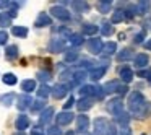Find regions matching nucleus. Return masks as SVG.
<instances>
[{"instance_id":"1","label":"nucleus","mask_w":151,"mask_h":135,"mask_svg":"<svg viewBox=\"0 0 151 135\" xmlns=\"http://www.w3.org/2000/svg\"><path fill=\"white\" fill-rule=\"evenodd\" d=\"M127 104H128V109H130L133 114H141V109L145 108V98H143V95H141L140 91H133L130 96H128V101H127Z\"/></svg>"},{"instance_id":"2","label":"nucleus","mask_w":151,"mask_h":135,"mask_svg":"<svg viewBox=\"0 0 151 135\" xmlns=\"http://www.w3.org/2000/svg\"><path fill=\"white\" fill-rule=\"evenodd\" d=\"M86 47L91 54H99L102 52V47H104V43H102L99 38H91V39L86 41Z\"/></svg>"},{"instance_id":"3","label":"nucleus","mask_w":151,"mask_h":135,"mask_svg":"<svg viewBox=\"0 0 151 135\" xmlns=\"http://www.w3.org/2000/svg\"><path fill=\"white\" fill-rule=\"evenodd\" d=\"M107 111L111 114L119 116L120 112H124V103H122V98H114L107 103Z\"/></svg>"},{"instance_id":"4","label":"nucleus","mask_w":151,"mask_h":135,"mask_svg":"<svg viewBox=\"0 0 151 135\" xmlns=\"http://www.w3.org/2000/svg\"><path fill=\"white\" fill-rule=\"evenodd\" d=\"M50 15H54V17L60 21H68L70 20V12L63 7H57V5L50 8Z\"/></svg>"},{"instance_id":"5","label":"nucleus","mask_w":151,"mask_h":135,"mask_svg":"<svg viewBox=\"0 0 151 135\" xmlns=\"http://www.w3.org/2000/svg\"><path fill=\"white\" fill-rule=\"evenodd\" d=\"M65 46H67V44H65V41H63L62 38H57V39L54 38V39L49 41V46H47V47H49V51L52 54H57V52L65 51Z\"/></svg>"},{"instance_id":"6","label":"nucleus","mask_w":151,"mask_h":135,"mask_svg":"<svg viewBox=\"0 0 151 135\" xmlns=\"http://www.w3.org/2000/svg\"><path fill=\"white\" fill-rule=\"evenodd\" d=\"M31 104H33V99H31L29 95H20L17 99V106L20 111H24V109H31Z\"/></svg>"},{"instance_id":"7","label":"nucleus","mask_w":151,"mask_h":135,"mask_svg":"<svg viewBox=\"0 0 151 135\" xmlns=\"http://www.w3.org/2000/svg\"><path fill=\"white\" fill-rule=\"evenodd\" d=\"M73 119H75L73 112L63 111V112H59V114H57V124H59V125H68Z\"/></svg>"},{"instance_id":"8","label":"nucleus","mask_w":151,"mask_h":135,"mask_svg":"<svg viewBox=\"0 0 151 135\" xmlns=\"http://www.w3.org/2000/svg\"><path fill=\"white\" fill-rule=\"evenodd\" d=\"M107 129H109V124H107V121H106V119L98 117V119L94 121V130H96V134H99V135H106Z\"/></svg>"},{"instance_id":"9","label":"nucleus","mask_w":151,"mask_h":135,"mask_svg":"<svg viewBox=\"0 0 151 135\" xmlns=\"http://www.w3.org/2000/svg\"><path fill=\"white\" fill-rule=\"evenodd\" d=\"M67 93H68V90H67V86L63 85V83H59V85H55L52 88V96L55 99H62L67 96Z\"/></svg>"},{"instance_id":"10","label":"nucleus","mask_w":151,"mask_h":135,"mask_svg":"<svg viewBox=\"0 0 151 135\" xmlns=\"http://www.w3.org/2000/svg\"><path fill=\"white\" fill-rule=\"evenodd\" d=\"M76 132H86L88 130V125H89V119L88 116H78L76 117Z\"/></svg>"},{"instance_id":"11","label":"nucleus","mask_w":151,"mask_h":135,"mask_svg":"<svg viewBox=\"0 0 151 135\" xmlns=\"http://www.w3.org/2000/svg\"><path fill=\"white\" fill-rule=\"evenodd\" d=\"M50 17L47 13H39L37 15V18H36V21H34V26L36 28H42V26H49L50 25Z\"/></svg>"},{"instance_id":"12","label":"nucleus","mask_w":151,"mask_h":135,"mask_svg":"<svg viewBox=\"0 0 151 135\" xmlns=\"http://www.w3.org/2000/svg\"><path fill=\"white\" fill-rule=\"evenodd\" d=\"M15 127L18 129V130H24V129L29 127V119H28V116L21 114L17 117V121H15Z\"/></svg>"},{"instance_id":"13","label":"nucleus","mask_w":151,"mask_h":135,"mask_svg":"<svg viewBox=\"0 0 151 135\" xmlns=\"http://www.w3.org/2000/svg\"><path fill=\"white\" fill-rule=\"evenodd\" d=\"M96 8H98L99 13L106 15V13H109V12H111V8H112V2H109V0H102V2H98Z\"/></svg>"},{"instance_id":"14","label":"nucleus","mask_w":151,"mask_h":135,"mask_svg":"<svg viewBox=\"0 0 151 135\" xmlns=\"http://www.w3.org/2000/svg\"><path fill=\"white\" fill-rule=\"evenodd\" d=\"M106 67H96V69H93L91 70V73H89V78L93 80V82H98L101 77H104V73H106Z\"/></svg>"},{"instance_id":"15","label":"nucleus","mask_w":151,"mask_h":135,"mask_svg":"<svg viewBox=\"0 0 151 135\" xmlns=\"http://www.w3.org/2000/svg\"><path fill=\"white\" fill-rule=\"evenodd\" d=\"M102 88H104V93H106V95H114V93H117L119 82H117V80H111V82L106 83Z\"/></svg>"},{"instance_id":"16","label":"nucleus","mask_w":151,"mask_h":135,"mask_svg":"<svg viewBox=\"0 0 151 135\" xmlns=\"http://www.w3.org/2000/svg\"><path fill=\"white\" fill-rule=\"evenodd\" d=\"M93 103H94L93 98H81L78 103H76V106H78L80 111H88V109H91Z\"/></svg>"},{"instance_id":"17","label":"nucleus","mask_w":151,"mask_h":135,"mask_svg":"<svg viewBox=\"0 0 151 135\" xmlns=\"http://www.w3.org/2000/svg\"><path fill=\"white\" fill-rule=\"evenodd\" d=\"M120 78L125 82V85H127V83H130L132 80H133V72H132V69H128V67H122Z\"/></svg>"},{"instance_id":"18","label":"nucleus","mask_w":151,"mask_h":135,"mask_svg":"<svg viewBox=\"0 0 151 135\" xmlns=\"http://www.w3.org/2000/svg\"><path fill=\"white\" fill-rule=\"evenodd\" d=\"M148 62H150V57H148L146 54H138V56L135 57V65H137L138 69H143V67H146Z\"/></svg>"},{"instance_id":"19","label":"nucleus","mask_w":151,"mask_h":135,"mask_svg":"<svg viewBox=\"0 0 151 135\" xmlns=\"http://www.w3.org/2000/svg\"><path fill=\"white\" fill-rule=\"evenodd\" d=\"M5 57H7L8 60H15L18 57V46H8L7 49H5Z\"/></svg>"},{"instance_id":"20","label":"nucleus","mask_w":151,"mask_h":135,"mask_svg":"<svg viewBox=\"0 0 151 135\" xmlns=\"http://www.w3.org/2000/svg\"><path fill=\"white\" fill-rule=\"evenodd\" d=\"M21 90H23L24 93H31L36 90V82L34 80H23L21 82Z\"/></svg>"},{"instance_id":"21","label":"nucleus","mask_w":151,"mask_h":135,"mask_svg":"<svg viewBox=\"0 0 151 135\" xmlns=\"http://www.w3.org/2000/svg\"><path fill=\"white\" fill-rule=\"evenodd\" d=\"M54 116V108H46L41 112V124H47Z\"/></svg>"},{"instance_id":"22","label":"nucleus","mask_w":151,"mask_h":135,"mask_svg":"<svg viewBox=\"0 0 151 135\" xmlns=\"http://www.w3.org/2000/svg\"><path fill=\"white\" fill-rule=\"evenodd\" d=\"M115 51H117V43H104V47H102V54L104 56H111V54H114Z\"/></svg>"},{"instance_id":"23","label":"nucleus","mask_w":151,"mask_h":135,"mask_svg":"<svg viewBox=\"0 0 151 135\" xmlns=\"http://www.w3.org/2000/svg\"><path fill=\"white\" fill-rule=\"evenodd\" d=\"M132 56H133V51H132L130 47H127V49H122L120 52H119L117 60H120V62H124V60H130Z\"/></svg>"},{"instance_id":"24","label":"nucleus","mask_w":151,"mask_h":135,"mask_svg":"<svg viewBox=\"0 0 151 135\" xmlns=\"http://www.w3.org/2000/svg\"><path fill=\"white\" fill-rule=\"evenodd\" d=\"M12 34L17 38H26L28 36V28L24 26H13L12 28Z\"/></svg>"},{"instance_id":"25","label":"nucleus","mask_w":151,"mask_h":135,"mask_svg":"<svg viewBox=\"0 0 151 135\" xmlns=\"http://www.w3.org/2000/svg\"><path fill=\"white\" fill-rule=\"evenodd\" d=\"M42 109H46V99H36V101H33V104H31V112H39V111H42Z\"/></svg>"},{"instance_id":"26","label":"nucleus","mask_w":151,"mask_h":135,"mask_svg":"<svg viewBox=\"0 0 151 135\" xmlns=\"http://www.w3.org/2000/svg\"><path fill=\"white\" fill-rule=\"evenodd\" d=\"M2 82H4L5 85L13 86V85H17L18 78H17V75H15V73H5V75L2 77Z\"/></svg>"},{"instance_id":"27","label":"nucleus","mask_w":151,"mask_h":135,"mask_svg":"<svg viewBox=\"0 0 151 135\" xmlns=\"http://www.w3.org/2000/svg\"><path fill=\"white\" fill-rule=\"evenodd\" d=\"M13 101H15V93H7V95H4L0 98V103H2L5 108H10Z\"/></svg>"},{"instance_id":"28","label":"nucleus","mask_w":151,"mask_h":135,"mask_svg":"<svg viewBox=\"0 0 151 135\" xmlns=\"http://www.w3.org/2000/svg\"><path fill=\"white\" fill-rule=\"evenodd\" d=\"M99 31H101V34L102 36H111L112 34V23H109V21H104V23L99 26Z\"/></svg>"},{"instance_id":"29","label":"nucleus","mask_w":151,"mask_h":135,"mask_svg":"<svg viewBox=\"0 0 151 135\" xmlns=\"http://www.w3.org/2000/svg\"><path fill=\"white\" fill-rule=\"evenodd\" d=\"M50 93H52V88H49L47 85H42V86L37 88V96H39V99H46Z\"/></svg>"},{"instance_id":"30","label":"nucleus","mask_w":151,"mask_h":135,"mask_svg":"<svg viewBox=\"0 0 151 135\" xmlns=\"http://www.w3.org/2000/svg\"><path fill=\"white\" fill-rule=\"evenodd\" d=\"M70 43H72V46H81L83 43H86L85 38H83V34H70Z\"/></svg>"},{"instance_id":"31","label":"nucleus","mask_w":151,"mask_h":135,"mask_svg":"<svg viewBox=\"0 0 151 135\" xmlns=\"http://www.w3.org/2000/svg\"><path fill=\"white\" fill-rule=\"evenodd\" d=\"M117 122L119 125H122V127H127L128 122H130V114H127V112H120V114L117 116Z\"/></svg>"},{"instance_id":"32","label":"nucleus","mask_w":151,"mask_h":135,"mask_svg":"<svg viewBox=\"0 0 151 135\" xmlns=\"http://www.w3.org/2000/svg\"><path fill=\"white\" fill-rule=\"evenodd\" d=\"M85 80H86V72L85 70H76V72L72 75V82L73 83H80V82H85Z\"/></svg>"},{"instance_id":"33","label":"nucleus","mask_w":151,"mask_h":135,"mask_svg":"<svg viewBox=\"0 0 151 135\" xmlns=\"http://www.w3.org/2000/svg\"><path fill=\"white\" fill-rule=\"evenodd\" d=\"M80 95H83V98H91L94 95V86L93 85H85L80 90Z\"/></svg>"},{"instance_id":"34","label":"nucleus","mask_w":151,"mask_h":135,"mask_svg":"<svg viewBox=\"0 0 151 135\" xmlns=\"http://www.w3.org/2000/svg\"><path fill=\"white\" fill-rule=\"evenodd\" d=\"M125 20V12L124 10H115L114 13H112V23H120V21Z\"/></svg>"},{"instance_id":"35","label":"nucleus","mask_w":151,"mask_h":135,"mask_svg":"<svg viewBox=\"0 0 151 135\" xmlns=\"http://www.w3.org/2000/svg\"><path fill=\"white\" fill-rule=\"evenodd\" d=\"M148 8H150V2H138V5L135 7V12L140 13V15H143V13L148 12Z\"/></svg>"},{"instance_id":"36","label":"nucleus","mask_w":151,"mask_h":135,"mask_svg":"<svg viewBox=\"0 0 151 135\" xmlns=\"http://www.w3.org/2000/svg\"><path fill=\"white\" fill-rule=\"evenodd\" d=\"M36 78L39 80V82H42L44 85H46V82H50V78H52V75H50V72H37V75H36Z\"/></svg>"},{"instance_id":"37","label":"nucleus","mask_w":151,"mask_h":135,"mask_svg":"<svg viewBox=\"0 0 151 135\" xmlns=\"http://www.w3.org/2000/svg\"><path fill=\"white\" fill-rule=\"evenodd\" d=\"M63 59H65V62L72 64V62H75V60H78V52H76V51H67Z\"/></svg>"},{"instance_id":"38","label":"nucleus","mask_w":151,"mask_h":135,"mask_svg":"<svg viewBox=\"0 0 151 135\" xmlns=\"http://www.w3.org/2000/svg\"><path fill=\"white\" fill-rule=\"evenodd\" d=\"M99 31V26H96V25H85L83 26V33H86V34H96Z\"/></svg>"},{"instance_id":"39","label":"nucleus","mask_w":151,"mask_h":135,"mask_svg":"<svg viewBox=\"0 0 151 135\" xmlns=\"http://www.w3.org/2000/svg\"><path fill=\"white\" fill-rule=\"evenodd\" d=\"M10 23H12V18L8 17V13L0 15V28H7V26H10Z\"/></svg>"},{"instance_id":"40","label":"nucleus","mask_w":151,"mask_h":135,"mask_svg":"<svg viewBox=\"0 0 151 135\" xmlns=\"http://www.w3.org/2000/svg\"><path fill=\"white\" fill-rule=\"evenodd\" d=\"M47 135H63V134H62L59 125H50V127L47 129Z\"/></svg>"},{"instance_id":"41","label":"nucleus","mask_w":151,"mask_h":135,"mask_svg":"<svg viewBox=\"0 0 151 135\" xmlns=\"http://www.w3.org/2000/svg\"><path fill=\"white\" fill-rule=\"evenodd\" d=\"M72 5H73V8H75V10H78V12L88 10V5H86L85 2H72Z\"/></svg>"},{"instance_id":"42","label":"nucleus","mask_w":151,"mask_h":135,"mask_svg":"<svg viewBox=\"0 0 151 135\" xmlns=\"http://www.w3.org/2000/svg\"><path fill=\"white\" fill-rule=\"evenodd\" d=\"M104 95L106 93H104V88H102V86H94V96L96 98L101 99V98H104Z\"/></svg>"},{"instance_id":"43","label":"nucleus","mask_w":151,"mask_h":135,"mask_svg":"<svg viewBox=\"0 0 151 135\" xmlns=\"http://www.w3.org/2000/svg\"><path fill=\"white\" fill-rule=\"evenodd\" d=\"M73 104H75V98H73V96H70V98L65 101V104H63V108H65V111H68V109L72 108Z\"/></svg>"},{"instance_id":"44","label":"nucleus","mask_w":151,"mask_h":135,"mask_svg":"<svg viewBox=\"0 0 151 135\" xmlns=\"http://www.w3.org/2000/svg\"><path fill=\"white\" fill-rule=\"evenodd\" d=\"M106 135H117V129H115V125L109 124V129H107V132H106Z\"/></svg>"},{"instance_id":"45","label":"nucleus","mask_w":151,"mask_h":135,"mask_svg":"<svg viewBox=\"0 0 151 135\" xmlns=\"http://www.w3.org/2000/svg\"><path fill=\"white\" fill-rule=\"evenodd\" d=\"M8 41V34L5 31H0V44H5Z\"/></svg>"},{"instance_id":"46","label":"nucleus","mask_w":151,"mask_h":135,"mask_svg":"<svg viewBox=\"0 0 151 135\" xmlns=\"http://www.w3.org/2000/svg\"><path fill=\"white\" fill-rule=\"evenodd\" d=\"M117 93H119V95H125V93H128V88H127V85H119V88H117Z\"/></svg>"},{"instance_id":"47","label":"nucleus","mask_w":151,"mask_h":135,"mask_svg":"<svg viewBox=\"0 0 151 135\" xmlns=\"http://www.w3.org/2000/svg\"><path fill=\"white\" fill-rule=\"evenodd\" d=\"M143 39H145V33L141 31V33H138L137 36H135V39H133V41L138 44V43H143Z\"/></svg>"},{"instance_id":"48","label":"nucleus","mask_w":151,"mask_h":135,"mask_svg":"<svg viewBox=\"0 0 151 135\" xmlns=\"http://www.w3.org/2000/svg\"><path fill=\"white\" fill-rule=\"evenodd\" d=\"M12 2H7V0H0V8H10Z\"/></svg>"},{"instance_id":"49","label":"nucleus","mask_w":151,"mask_h":135,"mask_svg":"<svg viewBox=\"0 0 151 135\" xmlns=\"http://www.w3.org/2000/svg\"><path fill=\"white\" fill-rule=\"evenodd\" d=\"M120 135H132V132L128 130V129H124V130H122V134Z\"/></svg>"},{"instance_id":"50","label":"nucleus","mask_w":151,"mask_h":135,"mask_svg":"<svg viewBox=\"0 0 151 135\" xmlns=\"http://www.w3.org/2000/svg\"><path fill=\"white\" fill-rule=\"evenodd\" d=\"M31 135H44L42 132H39V130H33L31 132Z\"/></svg>"},{"instance_id":"51","label":"nucleus","mask_w":151,"mask_h":135,"mask_svg":"<svg viewBox=\"0 0 151 135\" xmlns=\"http://www.w3.org/2000/svg\"><path fill=\"white\" fill-rule=\"evenodd\" d=\"M145 47H146V49H151V41H146V43H145Z\"/></svg>"},{"instance_id":"52","label":"nucleus","mask_w":151,"mask_h":135,"mask_svg":"<svg viewBox=\"0 0 151 135\" xmlns=\"http://www.w3.org/2000/svg\"><path fill=\"white\" fill-rule=\"evenodd\" d=\"M146 77H148V80H150V82H151V69L148 70V75H146Z\"/></svg>"},{"instance_id":"53","label":"nucleus","mask_w":151,"mask_h":135,"mask_svg":"<svg viewBox=\"0 0 151 135\" xmlns=\"http://www.w3.org/2000/svg\"><path fill=\"white\" fill-rule=\"evenodd\" d=\"M65 135H75V134H73V132H67Z\"/></svg>"},{"instance_id":"54","label":"nucleus","mask_w":151,"mask_h":135,"mask_svg":"<svg viewBox=\"0 0 151 135\" xmlns=\"http://www.w3.org/2000/svg\"><path fill=\"white\" fill-rule=\"evenodd\" d=\"M15 135H24V134H15Z\"/></svg>"}]
</instances>
